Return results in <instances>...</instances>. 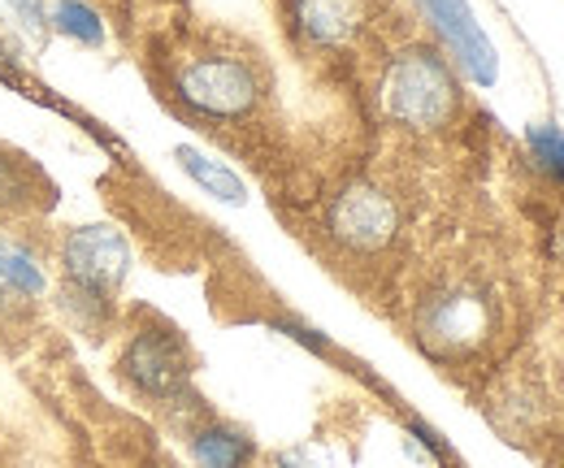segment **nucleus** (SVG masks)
<instances>
[{
    "mask_svg": "<svg viewBox=\"0 0 564 468\" xmlns=\"http://www.w3.org/2000/svg\"><path fill=\"white\" fill-rule=\"evenodd\" d=\"M460 87L434 48H404L382 74V109L409 131H438L452 122Z\"/></svg>",
    "mask_w": 564,
    "mask_h": 468,
    "instance_id": "f257e3e1",
    "label": "nucleus"
},
{
    "mask_svg": "<svg viewBox=\"0 0 564 468\" xmlns=\"http://www.w3.org/2000/svg\"><path fill=\"white\" fill-rule=\"evenodd\" d=\"M174 91L192 113L217 118V122H239L261 105L257 69L239 57H221V53L187 62L174 78Z\"/></svg>",
    "mask_w": 564,
    "mask_h": 468,
    "instance_id": "f03ea898",
    "label": "nucleus"
},
{
    "mask_svg": "<svg viewBox=\"0 0 564 468\" xmlns=\"http://www.w3.org/2000/svg\"><path fill=\"white\" fill-rule=\"evenodd\" d=\"M495 330V304L478 286H452L434 295L422 313V338L447 356H465L482 347Z\"/></svg>",
    "mask_w": 564,
    "mask_h": 468,
    "instance_id": "7ed1b4c3",
    "label": "nucleus"
},
{
    "mask_svg": "<svg viewBox=\"0 0 564 468\" xmlns=\"http://www.w3.org/2000/svg\"><path fill=\"white\" fill-rule=\"evenodd\" d=\"M417 9L430 22V31L438 35V44L447 48V57L465 69L478 87H495L499 53H495L491 35L482 31L478 13L469 9V0H417Z\"/></svg>",
    "mask_w": 564,
    "mask_h": 468,
    "instance_id": "20e7f679",
    "label": "nucleus"
},
{
    "mask_svg": "<svg viewBox=\"0 0 564 468\" xmlns=\"http://www.w3.org/2000/svg\"><path fill=\"white\" fill-rule=\"evenodd\" d=\"M62 265L70 286L113 295L131 269V243L113 226H78L62 243Z\"/></svg>",
    "mask_w": 564,
    "mask_h": 468,
    "instance_id": "39448f33",
    "label": "nucleus"
},
{
    "mask_svg": "<svg viewBox=\"0 0 564 468\" xmlns=\"http://www.w3.org/2000/svg\"><path fill=\"white\" fill-rule=\"evenodd\" d=\"M326 226H330L335 243H344L348 252H378L395 239L400 208L387 192H378L369 183H352L335 196L330 213H326Z\"/></svg>",
    "mask_w": 564,
    "mask_h": 468,
    "instance_id": "423d86ee",
    "label": "nucleus"
},
{
    "mask_svg": "<svg viewBox=\"0 0 564 468\" xmlns=\"http://www.w3.org/2000/svg\"><path fill=\"white\" fill-rule=\"evenodd\" d=\"M122 373L127 382L152 395V400H170L183 382H187V356L183 342L170 330H140L122 351Z\"/></svg>",
    "mask_w": 564,
    "mask_h": 468,
    "instance_id": "0eeeda50",
    "label": "nucleus"
},
{
    "mask_svg": "<svg viewBox=\"0 0 564 468\" xmlns=\"http://www.w3.org/2000/svg\"><path fill=\"white\" fill-rule=\"evenodd\" d=\"M295 31L317 48H339L365 26V0H291Z\"/></svg>",
    "mask_w": 564,
    "mask_h": 468,
    "instance_id": "6e6552de",
    "label": "nucleus"
},
{
    "mask_svg": "<svg viewBox=\"0 0 564 468\" xmlns=\"http://www.w3.org/2000/svg\"><path fill=\"white\" fill-rule=\"evenodd\" d=\"M192 456L200 468H248L252 465V438H243L230 425H209L192 438Z\"/></svg>",
    "mask_w": 564,
    "mask_h": 468,
    "instance_id": "1a4fd4ad",
    "label": "nucleus"
},
{
    "mask_svg": "<svg viewBox=\"0 0 564 468\" xmlns=\"http://www.w3.org/2000/svg\"><path fill=\"white\" fill-rule=\"evenodd\" d=\"M174 156H178V165L187 170V178H192L196 187H205V196L226 200V204L248 200V187H243V183H239V174H230L221 161H213V156L196 152V148H178Z\"/></svg>",
    "mask_w": 564,
    "mask_h": 468,
    "instance_id": "9d476101",
    "label": "nucleus"
},
{
    "mask_svg": "<svg viewBox=\"0 0 564 468\" xmlns=\"http://www.w3.org/2000/svg\"><path fill=\"white\" fill-rule=\"evenodd\" d=\"M53 31H62L66 40L83 48H100L105 44V22L87 0H57L53 4Z\"/></svg>",
    "mask_w": 564,
    "mask_h": 468,
    "instance_id": "9b49d317",
    "label": "nucleus"
},
{
    "mask_svg": "<svg viewBox=\"0 0 564 468\" xmlns=\"http://www.w3.org/2000/svg\"><path fill=\"white\" fill-rule=\"evenodd\" d=\"M0 282L18 295V300H40L44 295V269L35 265L22 248H13V243H4L0 239Z\"/></svg>",
    "mask_w": 564,
    "mask_h": 468,
    "instance_id": "f8f14e48",
    "label": "nucleus"
},
{
    "mask_svg": "<svg viewBox=\"0 0 564 468\" xmlns=\"http://www.w3.org/2000/svg\"><path fill=\"white\" fill-rule=\"evenodd\" d=\"M525 143H530V156L539 161V170H547L556 183H564V134L556 127H530Z\"/></svg>",
    "mask_w": 564,
    "mask_h": 468,
    "instance_id": "ddd939ff",
    "label": "nucleus"
},
{
    "mask_svg": "<svg viewBox=\"0 0 564 468\" xmlns=\"http://www.w3.org/2000/svg\"><path fill=\"white\" fill-rule=\"evenodd\" d=\"M26 200H31L26 170L13 156H0V208H22Z\"/></svg>",
    "mask_w": 564,
    "mask_h": 468,
    "instance_id": "4468645a",
    "label": "nucleus"
},
{
    "mask_svg": "<svg viewBox=\"0 0 564 468\" xmlns=\"http://www.w3.org/2000/svg\"><path fill=\"white\" fill-rule=\"evenodd\" d=\"M4 4L13 9V18L22 22V31H26L31 40H40V44L48 40V22H53V18H48V4H44V0H4Z\"/></svg>",
    "mask_w": 564,
    "mask_h": 468,
    "instance_id": "2eb2a0df",
    "label": "nucleus"
},
{
    "mask_svg": "<svg viewBox=\"0 0 564 468\" xmlns=\"http://www.w3.org/2000/svg\"><path fill=\"white\" fill-rule=\"evenodd\" d=\"M279 468H313V465H308L304 451H286V456H279Z\"/></svg>",
    "mask_w": 564,
    "mask_h": 468,
    "instance_id": "dca6fc26",
    "label": "nucleus"
},
{
    "mask_svg": "<svg viewBox=\"0 0 564 468\" xmlns=\"http://www.w3.org/2000/svg\"><path fill=\"white\" fill-rule=\"evenodd\" d=\"M13 304H18V295H13V291L0 282V313H4V308H13Z\"/></svg>",
    "mask_w": 564,
    "mask_h": 468,
    "instance_id": "f3484780",
    "label": "nucleus"
},
{
    "mask_svg": "<svg viewBox=\"0 0 564 468\" xmlns=\"http://www.w3.org/2000/svg\"><path fill=\"white\" fill-rule=\"evenodd\" d=\"M561 261H564V239H561Z\"/></svg>",
    "mask_w": 564,
    "mask_h": 468,
    "instance_id": "a211bd4d",
    "label": "nucleus"
}]
</instances>
